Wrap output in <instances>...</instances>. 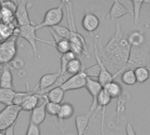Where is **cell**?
Segmentation results:
<instances>
[{"mask_svg":"<svg viewBox=\"0 0 150 135\" xmlns=\"http://www.w3.org/2000/svg\"><path fill=\"white\" fill-rule=\"evenodd\" d=\"M98 44L102 49L101 51L99 50L102 61L111 73L112 71L115 72L113 76L116 78L125 70L132 47L127 40V37L122 32L120 24L119 22L116 23L114 34L105 47H102L100 40Z\"/></svg>","mask_w":150,"mask_h":135,"instance_id":"cell-1","label":"cell"},{"mask_svg":"<svg viewBox=\"0 0 150 135\" xmlns=\"http://www.w3.org/2000/svg\"><path fill=\"white\" fill-rule=\"evenodd\" d=\"M150 46L145 44L139 47H131L130 56L126 69H134L139 67L150 68Z\"/></svg>","mask_w":150,"mask_h":135,"instance_id":"cell-2","label":"cell"},{"mask_svg":"<svg viewBox=\"0 0 150 135\" xmlns=\"http://www.w3.org/2000/svg\"><path fill=\"white\" fill-rule=\"evenodd\" d=\"M36 32H37V30H36L35 25L31 24V25H24V26H18L15 34L18 37H20V38L24 39L25 41H27L33 49V54L35 56H38V47H37L38 41L48 44L53 47H54V41H47V40L40 39L37 36Z\"/></svg>","mask_w":150,"mask_h":135,"instance_id":"cell-3","label":"cell"},{"mask_svg":"<svg viewBox=\"0 0 150 135\" xmlns=\"http://www.w3.org/2000/svg\"><path fill=\"white\" fill-rule=\"evenodd\" d=\"M65 6V1H62L58 6L49 9L46 13L43 18V20L35 25L36 30L38 31L39 29L45 28V27H51L53 28L54 26L59 25L60 23L62 21L63 18V7Z\"/></svg>","mask_w":150,"mask_h":135,"instance_id":"cell-4","label":"cell"},{"mask_svg":"<svg viewBox=\"0 0 150 135\" xmlns=\"http://www.w3.org/2000/svg\"><path fill=\"white\" fill-rule=\"evenodd\" d=\"M18 36L15 34L9 40L0 43V65H9L18 53Z\"/></svg>","mask_w":150,"mask_h":135,"instance_id":"cell-5","label":"cell"},{"mask_svg":"<svg viewBox=\"0 0 150 135\" xmlns=\"http://www.w3.org/2000/svg\"><path fill=\"white\" fill-rule=\"evenodd\" d=\"M21 111L19 106L14 105L5 106L0 111V132H5L14 126Z\"/></svg>","mask_w":150,"mask_h":135,"instance_id":"cell-6","label":"cell"},{"mask_svg":"<svg viewBox=\"0 0 150 135\" xmlns=\"http://www.w3.org/2000/svg\"><path fill=\"white\" fill-rule=\"evenodd\" d=\"M99 39H100L99 35H97L94 38V56H95V59L97 61V63L101 68V73H100L99 77L98 78V81L104 87L107 83L114 81L115 80V77H114L113 74H112L106 69V67L105 66L104 62L101 60V57H100V54H99V49H98V40H99Z\"/></svg>","mask_w":150,"mask_h":135,"instance_id":"cell-7","label":"cell"},{"mask_svg":"<svg viewBox=\"0 0 150 135\" xmlns=\"http://www.w3.org/2000/svg\"><path fill=\"white\" fill-rule=\"evenodd\" d=\"M32 4L26 1L17 2V9L15 11V20L18 26H24L33 24L29 17V10Z\"/></svg>","mask_w":150,"mask_h":135,"instance_id":"cell-8","label":"cell"},{"mask_svg":"<svg viewBox=\"0 0 150 135\" xmlns=\"http://www.w3.org/2000/svg\"><path fill=\"white\" fill-rule=\"evenodd\" d=\"M87 81V76L84 73V71L80 72L77 75L69 76L66 82L61 86V88L66 92L69 90H80L85 87Z\"/></svg>","mask_w":150,"mask_h":135,"instance_id":"cell-9","label":"cell"},{"mask_svg":"<svg viewBox=\"0 0 150 135\" xmlns=\"http://www.w3.org/2000/svg\"><path fill=\"white\" fill-rule=\"evenodd\" d=\"M60 76H61L60 69L55 73H49V74H46L42 76L41 78L40 79L38 85L36 86V88H34V90H36L38 94L42 96V94L46 90H47L48 89H50L51 87L54 85V83L57 82Z\"/></svg>","mask_w":150,"mask_h":135,"instance_id":"cell-10","label":"cell"},{"mask_svg":"<svg viewBox=\"0 0 150 135\" xmlns=\"http://www.w3.org/2000/svg\"><path fill=\"white\" fill-rule=\"evenodd\" d=\"M85 88L87 89V90L89 91V93L91 94V96L92 98V103H91L90 112H94L97 111V107H98L97 106V101H98V95L100 94L101 90H103V86L100 84V83L98 80L87 77Z\"/></svg>","mask_w":150,"mask_h":135,"instance_id":"cell-11","label":"cell"},{"mask_svg":"<svg viewBox=\"0 0 150 135\" xmlns=\"http://www.w3.org/2000/svg\"><path fill=\"white\" fill-rule=\"evenodd\" d=\"M112 98L110 96L105 92V90L103 89L98 95V101H97V111L98 109L101 110V135H105V112L106 107L111 103Z\"/></svg>","mask_w":150,"mask_h":135,"instance_id":"cell-12","label":"cell"},{"mask_svg":"<svg viewBox=\"0 0 150 135\" xmlns=\"http://www.w3.org/2000/svg\"><path fill=\"white\" fill-rule=\"evenodd\" d=\"M128 14L133 16V12L127 7H126L119 0H115L110 9L109 12L107 13V18L113 21V20H116V19H118L125 15H128Z\"/></svg>","mask_w":150,"mask_h":135,"instance_id":"cell-13","label":"cell"},{"mask_svg":"<svg viewBox=\"0 0 150 135\" xmlns=\"http://www.w3.org/2000/svg\"><path fill=\"white\" fill-rule=\"evenodd\" d=\"M100 25V18L93 12H86L82 19V26L88 33L95 32Z\"/></svg>","mask_w":150,"mask_h":135,"instance_id":"cell-14","label":"cell"},{"mask_svg":"<svg viewBox=\"0 0 150 135\" xmlns=\"http://www.w3.org/2000/svg\"><path fill=\"white\" fill-rule=\"evenodd\" d=\"M93 116V112H89L86 114H80L76 117V128L77 135L86 134Z\"/></svg>","mask_w":150,"mask_h":135,"instance_id":"cell-15","label":"cell"},{"mask_svg":"<svg viewBox=\"0 0 150 135\" xmlns=\"http://www.w3.org/2000/svg\"><path fill=\"white\" fill-rule=\"evenodd\" d=\"M46 104L47 100L43 98L42 104L39 105L36 108H34L31 112V116H30V122L36 125L40 126L44 122L47 117V112H46Z\"/></svg>","mask_w":150,"mask_h":135,"instance_id":"cell-16","label":"cell"},{"mask_svg":"<svg viewBox=\"0 0 150 135\" xmlns=\"http://www.w3.org/2000/svg\"><path fill=\"white\" fill-rule=\"evenodd\" d=\"M41 98H43V96L38 94L36 90L33 89V91L25 99V101L21 105V110L25 112H32L34 108H36L39 105L40 100Z\"/></svg>","mask_w":150,"mask_h":135,"instance_id":"cell-17","label":"cell"},{"mask_svg":"<svg viewBox=\"0 0 150 135\" xmlns=\"http://www.w3.org/2000/svg\"><path fill=\"white\" fill-rule=\"evenodd\" d=\"M0 88L13 90V76L9 65L4 66L0 74Z\"/></svg>","mask_w":150,"mask_h":135,"instance_id":"cell-18","label":"cell"},{"mask_svg":"<svg viewBox=\"0 0 150 135\" xmlns=\"http://www.w3.org/2000/svg\"><path fill=\"white\" fill-rule=\"evenodd\" d=\"M50 33L54 38V47L58 53L64 54L70 51V41L69 40L60 38L52 29L50 30Z\"/></svg>","mask_w":150,"mask_h":135,"instance_id":"cell-19","label":"cell"},{"mask_svg":"<svg viewBox=\"0 0 150 135\" xmlns=\"http://www.w3.org/2000/svg\"><path fill=\"white\" fill-rule=\"evenodd\" d=\"M64 95H65V91L61 87H56L48 90L46 94L42 96L43 98H45L47 102L61 105L62 102L63 101Z\"/></svg>","mask_w":150,"mask_h":135,"instance_id":"cell-20","label":"cell"},{"mask_svg":"<svg viewBox=\"0 0 150 135\" xmlns=\"http://www.w3.org/2000/svg\"><path fill=\"white\" fill-rule=\"evenodd\" d=\"M18 25L17 23L0 24V43L4 42L15 35Z\"/></svg>","mask_w":150,"mask_h":135,"instance_id":"cell-21","label":"cell"},{"mask_svg":"<svg viewBox=\"0 0 150 135\" xmlns=\"http://www.w3.org/2000/svg\"><path fill=\"white\" fill-rule=\"evenodd\" d=\"M127 40L130 46L133 47H139L146 44L145 34L142 31H140V30L132 32L127 36Z\"/></svg>","mask_w":150,"mask_h":135,"instance_id":"cell-22","label":"cell"},{"mask_svg":"<svg viewBox=\"0 0 150 135\" xmlns=\"http://www.w3.org/2000/svg\"><path fill=\"white\" fill-rule=\"evenodd\" d=\"M103 89L105 90V92L110 96V98H120L121 95L123 94V88L122 86L116 82L115 80L107 83L103 87Z\"/></svg>","mask_w":150,"mask_h":135,"instance_id":"cell-23","label":"cell"},{"mask_svg":"<svg viewBox=\"0 0 150 135\" xmlns=\"http://www.w3.org/2000/svg\"><path fill=\"white\" fill-rule=\"evenodd\" d=\"M75 114V108L69 103H63L61 105V108L59 113L57 115V119L60 122H63L70 119Z\"/></svg>","mask_w":150,"mask_h":135,"instance_id":"cell-24","label":"cell"},{"mask_svg":"<svg viewBox=\"0 0 150 135\" xmlns=\"http://www.w3.org/2000/svg\"><path fill=\"white\" fill-rule=\"evenodd\" d=\"M83 70H84V68H83V62L82 59L76 57V59L69 61V64L67 65L66 74L75 76V75L79 74L80 72H82Z\"/></svg>","mask_w":150,"mask_h":135,"instance_id":"cell-25","label":"cell"},{"mask_svg":"<svg viewBox=\"0 0 150 135\" xmlns=\"http://www.w3.org/2000/svg\"><path fill=\"white\" fill-rule=\"evenodd\" d=\"M16 90L0 88V104L9 106L13 105V99L16 95Z\"/></svg>","mask_w":150,"mask_h":135,"instance_id":"cell-26","label":"cell"},{"mask_svg":"<svg viewBox=\"0 0 150 135\" xmlns=\"http://www.w3.org/2000/svg\"><path fill=\"white\" fill-rule=\"evenodd\" d=\"M17 23L15 20V13L0 5V24Z\"/></svg>","mask_w":150,"mask_h":135,"instance_id":"cell-27","label":"cell"},{"mask_svg":"<svg viewBox=\"0 0 150 135\" xmlns=\"http://www.w3.org/2000/svg\"><path fill=\"white\" fill-rule=\"evenodd\" d=\"M120 80L124 84H126L127 86H133L137 83L136 76H135L134 69L124 70L122 72V74L120 75Z\"/></svg>","mask_w":150,"mask_h":135,"instance_id":"cell-28","label":"cell"},{"mask_svg":"<svg viewBox=\"0 0 150 135\" xmlns=\"http://www.w3.org/2000/svg\"><path fill=\"white\" fill-rule=\"evenodd\" d=\"M150 68H145V67H139L134 69V74L136 76L137 83H146L150 77Z\"/></svg>","mask_w":150,"mask_h":135,"instance_id":"cell-29","label":"cell"},{"mask_svg":"<svg viewBox=\"0 0 150 135\" xmlns=\"http://www.w3.org/2000/svg\"><path fill=\"white\" fill-rule=\"evenodd\" d=\"M145 3H148L147 1H131V4H133V16H134V23L135 25H139L140 17H141V11Z\"/></svg>","mask_w":150,"mask_h":135,"instance_id":"cell-30","label":"cell"},{"mask_svg":"<svg viewBox=\"0 0 150 135\" xmlns=\"http://www.w3.org/2000/svg\"><path fill=\"white\" fill-rule=\"evenodd\" d=\"M77 56L71 51L64 54H62L61 56V69H60V71H61V76H64L66 74V68H67V65L69 64V61H71L72 60L76 59Z\"/></svg>","mask_w":150,"mask_h":135,"instance_id":"cell-31","label":"cell"},{"mask_svg":"<svg viewBox=\"0 0 150 135\" xmlns=\"http://www.w3.org/2000/svg\"><path fill=\"white\" fill-rule=\"evenodd\" d=\"M26 88H27V90L26 91H23V92H16V95H15V98L13 99V105H17V106H21V105L23 104V102L25 101V99L33 91V90H29V84L26 83Z\"/></svg>","mask_w":150,"mask_h":135,"instance_id":"cell-32","label":"cell"},{"mask_svg":"<svg viewBox=\"0 0 150 135\" xmlns=\"http://www.w3.org/2000/svg\"><path fill=\"white\" fill-rule=\"evenodd\" d=\"M84 73L86 74L87 77H90L91 79H94V78H98L99 76H100V73H101V68L100 66L96 63L95 65H92L87 69H84Z\"/></svg>","mask_w":150,"mask_h":135,"instance_id":"cell-33","label":"cell"},{"mask_svg":"<svg viewBox=\"0 0 150 135\" xmlns=\"http://www.w3.org/2000/svg\"><path fill=\"white\" fill-rule=\"evenodd\" d=\"M52 30L60 37V38H62V39H66V40H69V38H70V31L68 27L66 26H63V25H56V26H54L52 28Z\"/></svg>","mask_w":150,"mask_h":135,"instance_id":"cell-34","label":"cell"},{"mask_svg":"<svg viewBox=\"0 0 150 135\" xmlns=\"http://www.w3.org/2000/svg\"><path fill=\"white\" fill-rule=\"evenodd\" d=\"M61 105L47 101V104H46V112H47V113L53 116V117H57V115L59 113V111H60V108H61Z\"/></svg>","mask_w":150,"mask_h":135,"instance_id":"cell-35","label":"cell"},{"mask_svg":"<svg viewBox=\"0 0 150 135\" xmlns=\"http://www.w3.org/2000/svg\"><path fill=\"white\" fill-rule=\"evenodd\" d=\"M125 93L123 92V94L121 95V97L119 98L118 104H117V107H116V112H117V115H118V121L120 122V115L124 112L125 111V105H126V99H125Z\"/></svg>","mask_w":150,"mask_h":135,"instance_id":"cell-36","label":"cell"},{"mask_svg":"<svg viewBox=\"0 0 150 135\" xmlns=\"http://www.w3.org/2000/svg\"><path fill=\"white\" fill-rule=\"evenodd\" d=\"M25 135H40V129L39 126H36V125L29 122Z\"/></svg>","mask_w":150,"mask_h":135,"instance_id":"cell-37","label":"cell"},{"mask_svg":"<svg viewBox=\"0 0 150 135\" xmlns=\"http://www.w3.org/2000/svg\"><path fill=\"white\" fill-rule=\"evenodd\" d=\"M0 5L2 7H4L12 12L15 13L16 9H17V2L15 1H0Z\"/></svg>","mask_w":150,"mask_h":135,"instance_id":"cell-38","label":"cell"},{"mask_svg":"<svg viewBox=\"0 0 150 135\" xmlns=\"http://www.w3.org/2000/svg\"><path fill=\"white\" fill-rule=\"evenodd\" d=\"M126 133H127V135H137L136 134L135 130H134V127L130 123H127V124Z\"/></svg>","mask_w":150,"mask_h":135,"instance_id":"cell-39","label":"cell"},{"mask_svg":"<svg viewBox=\"0 0 150 135\" xmlns=\"http://www.w3.org/2000/svg\"><path fill=\"white\" fill-rule=\"evenodd\" d=\"M14 131H15V125L12 126L11 127H10L9 129H7V130L4 132V134H5V135H15Z\"/></svg>","mask_w":150,"mask_h":135,"instance_id":"cell-40","label":"cell"},{"mask_svg":"<svg viewBox=\"0 0 150 135\" xmlns=\"http://www.w3.org/2000/svg\"><path fill=\"white\" fill-rule=\"evenodd\" d=\"M62 135H76L74 134H71V133H63V132H62Z\"/></svg>","mask_w":150,"mask_h":135,"instance_id":"cell-41","label":"cell"},{"mask_svg":"<svg viewBox=\"0 0 150 135\" xmlns=\"http://www.w3.org/2000/svg\"><path fill=\"white\" fill-rule=\"evenodd\" d=\"M0 135H5L4 132H0Z\"/></svg>","mask_w":150,"mask_h":135,"instance_id":"cell-42","label":"cell"}]
</instances>
